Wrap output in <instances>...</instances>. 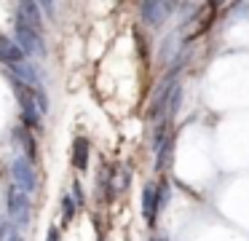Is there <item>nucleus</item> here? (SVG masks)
<instances>
[{"instance_id":"15","label":"nucleus","mask_w":249,"mask_h":241,"mask_svg":"<svg viewBox=\"0 0 249 241\" xmlns=\"http://www.w3.org/2000/svg\"><path fill=\"white\" fill-rule=\"evenodd\" d=\"M3 225H6V220H3V214H0V228H3Z\"/></svg>"},{"instance_id":"14","label":"nucleus","mask_w":249,"mask_h":241,"mask_svg":"<svg viewBox=\"0 0 249 241\" xmlns=\"http://www.w3.org/2000/svg\"><path fill=\"white\" fill-rule=\"evenodd\" d=\"M46 241H59V228H56V225H54V228H49V239H46Z\"/></svg>"},{"instance_id":"17","label":"nucleus","mask_w":249,"mask_h":241,"mask_svg":"<svg viewBox=\"0 0 249 241\" xmlns=\"http://www.w3.org/2000/svg\"><path fill=\"white\" fill-rule=\"evenodd\" d=\"M126 241H129V239H126Z\"/></svg>"},{"instance_id":"2","label":"nucleus","mask_w":249,"mask_h":241,"mask_svg":"<svg viewBox=\"0 0 249 241\" xmlns=\"http://www.w3.org/2000/svg\"><path fill=\"white\" fill-rule=\"evenodd\" d=\"M11 177H14V187L17 190H22V193H35V187H38V174H35V169H33V161L30 158H14V164H11Z\"/></svg>"},{"instance_id":"6","label":"nucleus","mask_w":249,"mask_h":241,"mask_svg":"<svg viewBox=\"0 0 249 241\" xmlns=\"http://www.w3.org/2000/svg\"><path fill=\"white\" fill-rule=\"evenodd\" d=\"M0 62L6 67H14L19 62H27V59H24V51L19 48V43L8 40L6 35H0Z\"/></svg>"},{"instance_id":"8","label":"nucleus","mask_w":249,"mask_h":241,"mask_svg":"<svg viewBox=\"0 0 249 241\" xmlns=\"http://www.w3.org/2000/svg\"><path fill=\"white\" fill-rule=\"evenodd\" d=\"M89 155H91V145H89L86 137H75L72 142V166L78 171H86L89 169Z\"/></svg>"},{"instance_id":"1","label":"nucleus","mask_w":249,"mask_h":241,"mask_svg":"<svg viewBox=\"0 0 249 241\" xmlns=\"http://www.w3.org/2000/svg\"><path fill=\"white\" fill-rule=\"evenodd\" d=\"M14 32H17V43L24 54H30V56H46V43H43V35L38 30H33V27L22 24L17 19L14 21Z\"/></svg>"},{"instance_id":"7","label":"nucleus","mask_w":249,"mask_h":241,"mask_svg":"<svg viewBox=\"0 0 249 241\" xmlns=\"http://www.w3.org/2000/svg\"><path fill=\"white\" fill-rule=\"evenodd\" d=\"M22 24L33 27V30L40 32V3H30V0H24V3H19V16H17Z\"/></svg>"},{"instance_id":"12","label":"nucleus","mask_w":249,"mask_h":241,"mask_svg":"<svg viewBox=\"0 0 249 241\" xmlns=\"http://www.w3.org/2000/svg\"><path fill=\"white\" fill-rule=\"evenodd\" d=\"M75 209H78V204L72 201L70 196L62 198V217H65V222H70V220L75 217Z\"/></svg>"},{"instance_id":"5","label":"nucleus","mask_w":249,"mask_h":241,"mask_svg":"<svg viewBox=\"0 0 249 241\" xmlns=\"http://www.w3.org/2000/svg\"><path fill=\"white\" fill-rule=\"evenodd\" d=\"M30 214H33V206H30L27 193L11 187V193H8V217L14 220V225H17V228L27 225L30 222Z\"/></svg>"},{"instance_id":"11","label":"nucleus","mask_w":249,"mask_h":241,"mask_svg":"<svg viewBox=\"0 0 249 241\" xmlns=\"http://www.w3.org/2000/svg\"><path fill=\"white\" fill-rule=\"evenodd\" d=\"M0 241H22V233H19V228L14 222H6L0 228Z\"/></svg>"},{"instance_id":"16","label":"nucleus","mask_w":249,"mask_h":241,"mask_svg":"<svg viewBox=\"0 0 249 241\" xmlns=\"http://www.w3.org/2000/svg\"><path fill=\"white\" fill-rule=\"evenodd\" d=\"M150 241H156V239H150Z\"/></svg>"},{"instance_id":"4","label":"nucleus","mask_w":249,"mask_h":241,"mask_svg":"<svg viewBox=\"0 0 249 241\" xmlns=\"http://www.w3.org/2000/svg\"><path fill=\"white\" fill-rule=\"evenodd\" d=\"M179 3H161V0H145L140 3V16L147 27H161L169 19L172 11H177Z\"/></svg>"},{"instance_id":"3","label":"nucleus","mask_w":249,"mask_h":241,"mask_svg":"<svg viewBox=\"0 0 249 241\" xmlns=\"http://www.w3.org/2000/svg\"><path fill=\"white\" fill-rule=\"evenodd\" d=\"M161 206H163L161 185H156V182H147V185L142 187V217H145L147 228H156V220H158Z\"/></svg>"},{"instance_id":"13","label":"nucleus","mask_w":249,"mask_h":241,"mask_svg":"<svg viewBox=\"0 0 249 241\" xmlns=\"http://www.w3.org/2000/svg\"><path fill=\"white\" fill-rule=\"evenodd\" d=\"M72 201H75L78 206H83V201H86V196H83V187H81V182H75V185H72Z\"/></svg>"},{"instance_id":"9","label":"nucleus","mask_w":249,"mask_h":241,"mask_svg":"<svg viewBox=\"0 0 249 241\" xmlns=\"http://www.w3.org/2000/svg\"><path fill=\"white\" fill-rule=\"evenodd\" d=\"M14 139H17V142H22V145H24V150H27L30 161H33V158H35V142H33V137H30V134L24 131L22 126H17V129H14Z\"/></svg>"},{"instance_id":"10","label":"nucleus","mask_w":249,"mask_h":241,"mask_svg":"<svg viewBox=\"0 0 249 241\" xmlns=\"http://www.w3.org/2000/svg\"><path fill=\"white\" fill-rule=\"evenodd\" d=\"M169 158H172V139H169V142L156 153V171H163V169H166Z\"/></svg>"}]
</instances>
